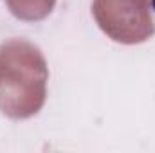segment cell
I'll return each mask as SVG.
<instances>
[{
    "instance_id": "obj_1",
    "label": "cell",
    "mask_w": 155,
    "mask_h": 153,
    "mask_svg": "<svg viewBox=\"0 0 155 153\" xmlns=\"http://www.w3.org/2000/svg\"><path fill=\"white\" fill-rule=\"evenodd\" d=\"M153 5H155V0H153Z\"/></svg>"
}]
</instances>
